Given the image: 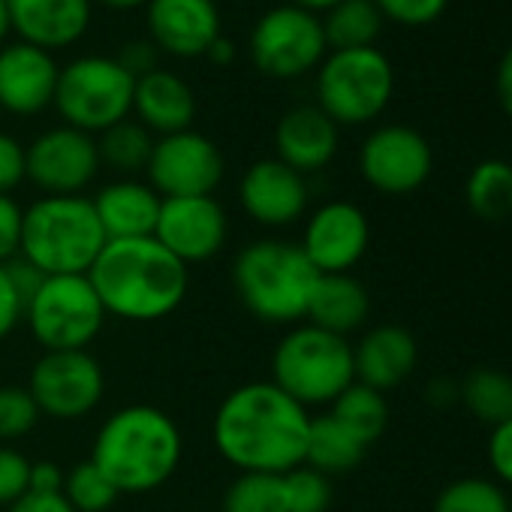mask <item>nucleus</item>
<instances>
[{"instance_id": "27", "label": "nucleus", "mask_w": 512, "mask_h": 512, "mask_svg": "<svg viewBox=\"0 0 512 512\" xmlns=\"http://www.w3.org/2000/svg\"><path fill=\"white\" fill-rule=\"evenodd\" d=\"M464 199L467 208L485 223L512 217V163L497 157L476 163L464 181Z\"/></svg>"}, {"instance_id": "38", "label": "nucleus", "mask_w": 512, "mask_h": 512, "mask_svg": "<svg viewBox=\"0 0 512 512\" xmlns=\"http://www.w3.org/2000/svg\"><path fill=\"white\" fill-rule=\"evenodd\" d=\"M28 473L31 461L19 449L0 443V506H13L28 494Z\"/></svg>"}, {"instance_id": "6", "label": "nucleus", "mask_w": 512, "mask_h": 512, "mask_svg": "<svg viewBox=\"0 0 512 512\" xmlns=\"http://www.w3.org/2000/svg\"><path fill=\"white\" fill-rule=\"evenodd\" d=\"M272 383L302 407L332 404L350 383H356L353 347L347 338L311 323L293 326L275 347Z\"/></svg>"}, {"instance_id": "48", "label": "nucleus", "mask_w": 512, "mask_h": 512, "mask_svg": "<svg viewBox=\"0 0 512 512\" xmlns=\"http://www.w3.org/2000/svg\"><path fill=\"white\" fill-rule=\"evenodd\" d=\"M235 55H238V49H235V43L229 40V37H217L211 46H208V52H205V58L211 61V64H217V67H229L232 61H235Z\"/></svg>"}, {"instance_id": "37", "label": "nucleus", "mask_w": 512, "mask_h": 512, "mask_svg": "<svg viewBox=\"0 0 512 512\" xmlns=\"http://www.w3.org/2000/svg\"><path fill=\"white\" fill-rule=\"evenodd\" d=\"M383 19L404 28H425L443 16L449 0H374Z\"/></svg>"}, {"instance_id": "10", "label": "nucleus", "mask_w": 512, "mask_h": 512, "mask_svg": "<svg viewBox=\"0 0 512 512\" xmlns=\"http://www.w3.org/2000/svg\"><path fill=\"white\" fill-rule=\"evenodd\" d=\"M326 49L323 22L293 4L263 13L250 31V61L272 79H299L317 70Z\"/></svg>"}, {"instance_id": "31", "label": "nucleus", "mask_w": 512, "mask_h": 512, "mask_svg": "<svg viewBox=\"0 0 512 512\" xmlns=\"http://www.w3.org/2000/svg\"><path fill=\"white\" fill-rule=\"evenodd\" d=\"M97 151H100V163H106L118 172H139L151 160L154 133H148L139 121L124 118L100 133Z\"/></svg>"}, {"instance_id": "19", "label": "nucleus", "mask_w": 512, "mask_h": 512, "mask_svg": "<svg viewBox=\"0 0 512 512\" xmlns=\"http://www.w3.org/2000/svg\"><path fill=\"white\" fill-rule=\"evenodd\" d=\"M148 31L154 46L175 58L205 55L223 34L217 0H148Z\"/></svg>"}, {"instance_id": "25", "label": "nucleus", "mask_w": 512, "mask_h": 512, "mask_svg": "<svg viewBox=\"0 0 512 512\" xmlns=\"http://www.w3.org/2000/svg\"><path fill=\"white\" fill-rule=\"evenodd\" d=\"M368 311H371V299L362 281H356L350 272L320 275V284L314 290L305 320L317 329L347 338L350 332L362 329V323L368 320Z\"/></svg>"}, {"instance_id": "3", "label": "nucleus", "mask_w": 512, "mask_h": 512, "mask_svg": "<svg viewBox=\"0 0 512 512\" xmlns=\"http://www.w3.org/2000/svg\"><path fill=\"white\" fill-rule=\"evenodd\" d=\"M181 431L169 413L151 404L115 410L97 431L91 461L118 494H145L172 479L181 464Z\"/></svg>"}, {"instance_id": "29", "label": "nucleus", "mask_w": 512, "mask_h": 512, "mask_svg": "<svg viewBox=\"0 0 512 512\" xmlns=\"http://www.w3.org/2000/svg\"><path fill=\"white\" fill-rule=\"evenodd\" d=\"M353 437H359L365 446L377 443L389 425V404H386V395L365 386V383H350L335 401H332V410H329Z\"/></svg>"}, {"instance_id": "30", "label": "nucleus", "mask_w": 512, "mask_h": 512, "mask_svg": "<svg viewBox=\"0 0 512 512\" xmlns=\"http://www.w3.org/2000/svg\"><path fill=\"white\" fill-rule=\"evenodd\" d=\"M461 404L485 425H503L512 419V377L494 368H479L464 377Z\"/></svg>"}, {"instance_id": "2", "label": "nucleus", "mask_w": 512, "mask_h": 512, "mask_svg": "<svg viewBox=\"0 0 512 512\" xmlns=\"http://www.w3.org/2000/svg\"><path fill=\"white\" fill-rule=\"evenodd\" d=\"M94 293L109 317L154 323L178 311L187 296V266L154 235L106 241L88 272Z\"/></svg>"}, {"instance_id": "46", "label": "nucleus", "mask_w": 512, "mask_h": 512, "mask_svg": "<svg viewBox=\"0 0 512 512\" xmlns=\"http://www.w3.org/2000/svg\"><path fill=\"white\" fill-rule=\"evenodd\" d=\"M494 91H497V103L500 109L512 118V46L503 52L497 73H494Z\"/></svg>"}, {"instance_id": "7", "label": "nucleus", "mask_w": 512, "mask_h": 512, "mask_svg": "<svg viewBox=\"0 0 512 512\" xmlns=\"http://www.w3.org/2000/svg\"><path fill=\"white\" fill-rule=\"evenodd\" d=\"M392 94H395V70L377 46L332 52L320 64L317 106L335 124L356 127L380 118Z\"/></svg>"}, {"instance_id": "33", "label": "nucleus", "mask_w": 512, "mask_h": 512, "mask_svg": "<svg viewBox=\"0 0 512 512\" xmlns=\"http://www.w3.org/2000/svg\"><path fill=\"white\" fill-rule=\"evenodd\" d=\"M434 512H509V497L491 479L461 476L437 494Z\"/></svg>"}, {"instance_id": "32", "label": "nucleus", "mask_w": 512, "mask_h": 512, "mask_svg": "<svg viewBox=\"0 0 512 512\" xmlns=\"http://www.w3.org/2000/svg\"><path fill=\"white\" fill-rule=\"evenodd\" d=\"M223 512H290L284 473H238L223 494Z\"/></svg>"}, {"instance_id": "40", "label": "nucleus", "mask_w": 512, "mask_h": 512, "mask_svg": "<svg viewBox=\"0 0 512 512\" xmlns=\"http://www.w3.org/2000/svg\"><path fill=\"white\" fill-rule=\"evenodd\" d=\"M22 217H25V208L13 196L0 193V263H7V260H13V256H19Z\"/></svg>"}, {"instance_id": "44", "label": "nucleus", "mask_w": 512, "mask_h": 512, "mask_svg": "<svg viewBox=\"0 0 512 512\" xmlns=\"http://www.w3.org/2000/svg\"><path fill=\"white\" fill-rule=\"evenodd\" d=\"M10 512H76V509L64 500V494H34V491H28L25 497H19L10 506Z\"/></svg>"}, {"instance_id": "13", "label": "nucleus", "mask_w": 512, "mask_h": 512, "mask_svg": "<svg viewBox=\"0 0 512 512\" xmlns=\"http://www.w3.org/2000/svg\"><path fill=\"white\" fill-rule=\"evenodd\" d=\"M145 169L148 184L163 199L214 196L223 178V154L208 136L196 130H181L154 139V151Z\"/></svg>"}, {"instance_id": "15", "label": "nucleus", "mask_w": 512, "mask_h": 512, "mask_svg": "<svg viewBox=\"0 0 512 512\" xmlns=\"http://www.w3.org/2000/svg\"><path fill=\"white\" fill-rule=\"evenodd\" d=\"M229 220L214 196H175L160 202L154 238L184 266L205 263L226 244Z\"/></svg>"}, {"instance_id": "16", "label": "nucleus", "mask_w": 512, "mask_h": 512, "mask_svg": "<svg viewBox=\"0 0 512 512\" xmlns=\"http://www.w3.org/2000/svg\"><path fill=\"white\" fill-rule=\"evenodd\" d=\"M371 223L368 214L344 199L320 205L308 223L299 247L320 275H347L368 250Z\"/></svg>"}, {"instance_id": "22", "label": "nucleus", "mask_w": 512, "mask_h": 512, "mask_svg": "<svg viewBox=\"0 0 512 512\" xmlns=\"http://www.w3.org/2000/svg\"><path fill=\"white\" fill-rule=\"evenodd\" d=\"M416 359H419L416 338L401 326H377L353 347L356 380L377 392H389L401 386L413 374Z\"/></svg>"}, {"instance_id": "14", "label": "nucleus", "mask_w": 512, "mask_h": 512, "mask_svg": "<svg viewBox=\"0 0 512 512\" xmlns=\"http://www.w3.org/2000/svg\"><path fill=\"white\" fill-rule=\"evenodd\" d=\"M25 157L28 178L46 196H82L100 172L97 139L67 124L40 133L31 148H25Z\"/></svg>"}, {"instance_id": "17", "label": "nucleus", "mask_w": 512, "mask_h": 512, "mask_svg": "<svg viewBox=\"0 0 512 512\" xmlns=\"http://www.w3.org/2000/svg\"><path fill=\"white\" fill-rule=\"evenodd\" d=\"M241 208L260 226H290L308 208V181L287 163L256 160L238 184Z\"/></svg>"}, {"instance_id": "28", "label": "nucleus", "mask_w": 512, "mask_h": 512, "mask_svg": "<svg viewBox=\"0 0 512 512\" xmlns=\"http://www.w3.org/2000/svg\"><path fill=\"white\" fill-rule=\"evenodd\" d=\"M383 31V13L374 0H341L323 19L326 46L335 52L371 49Z\"/></svg>"}, {"instance_id": "4", "label": "nucleus", "mask_w": 512, "mask_h": 512, "mask_svg": "<svg viewBox=\"0 0 512 512\" xmlns=\"http://www.w3.org/2000/svg\"><path fill=\"white\" fill-rule=\"evenodd\" d=\"M320 272L305 250L284 238H260L238 250L232 290L238 302L269 326H293L308 317Z\"/></svg>"}, {"instance_id": "42", "label": "nucleus", "mask_w": 512, "mask_h": 512, "mask_svg": "<svg viewBox=\"0 0 512 512\" xmlns=\"http://www.w3.org/2000/svg\"><path fill=\"white\" fill-rule=\"evenodd\" d=\"M488 464H491V470H494V476L500 482L512 485V419L491 428V437H488Z\"/></svg>"}, {"instance_id": "41", "label": "nucleus", "mask_w": 512, "mask_h": 512, "mask_svg": "<svg viewBox=\"0 0 512 512\" xmlns=\"http://www.w3.org/2000/svg\"><path fill=\"white\" fill-rule=\"evenodd\" d=\"M19 320H25V302H22L19 290L13 287L7 263H0V341L13 335Z\"/></svg>"}, {"instance_id": "9", "label": "nucleus", "mask_w": 512, "mask_h": 512, "mask_svg": "<svg viewBox=\"0 0 512 512\" xmlns=\"http://www.w3.org/2000/svg\"><path fill=\"white\" fill-rule=\"evenodd\" d=\"M106 317L88 275H49L25 305L31 335L46 353L88 350L103 332Z\"/></svg>"}, {"instance_id": "26", "label": "nucleus", "mask_w": 512, "mask_h": 512, "mask_svg": "<svg viewBox=\"0 0 512 512\" xmlns=\"http://www.w3.org/2000/svg\"><path fill=\"white\" fill-rule=\"evenodd\" d=\"M365 443L353 437L332 413L311 416V431H308V446H305V464L332 476V473H347L359 467L365 458Z\"/></svg>"}, {"instance_id": "12", "label": "nucleus", "mask_w": 512, "mask_h": 512, "mask_svg": "<svg viewBox=\"0 0 512 512\" xmlns=\"http://www.w3.org/2000/svg\"><path fill=\"white\" fill-rule=\"evenodd\" d=\"M431 169L434 151L428 139L407 124L377 127L359 151L362 178L386 196H407L419 190L431 178Z\"/></svg>"}, {"instance_id": "43", "label": "nucleus", "mask_w": 512, "mask_h": 512, "mask_svg": "<svg viewBox=\"0 0 512 512\" xmlns=\"http://www.w3.org/2000/svg\"><path fill=\"white\" fill-rule=\"evenodd\" d=\"M64 476L67 470H61L55 461H31V473H28V491L34 494H61L64 491Z\"/></svg>"}, {"instance_id": "24", "label": "nucleus", "mask_w": 512, "mask_h": 512, "mask_svg": "<svg viewBox=\"0 0 512 512\" xmlns=\"http://www.w3.org/2000/svg\"><path fill=\"white\" fill-rule=\"evenodd\" d=\"M91 202H94V211L100 217V226H103L106 238L121 241V238H148V235H154L163 196L151 184L124 178V181L106 184Z\"/></svg>"}, {"instance_id": "23", "label": "nucleus", "mask_w": 512, "mask_h": 512, "mask_svg": "<svg viewBox=\"0 0 512 512\" xmlns=\"http://www.w3.org/2000/svg\"><path fill=\"white\" fill-rule=\"evenodd\" d=\"M133 112L148 133L169 136V133L190 130L196 118V97L181 76L154 67L151 73L136 79Z\"/></svg>"}, {"instance_id": "21", "label": "nucleus", "mask_w": 512, "mask_h": 512, "mask_svg": "<svg viewBox=\"0 0 512 512\" xmlns=\"http://www.w3.org/2000/svg\"><path fill=\"white\" fill-rule=\"evenodd\" d=\"M278 160L308 175L326 169L338 154V124L320 106L290 109L275 130Z\"/></svg>"}, {"instance_id": "36", "label": "nucleus", "mask_w": 512, "mask_h": 512, "mask_svg": "<svg viewBox=\"0 0 512 512\" xmlns=\"http://www.w3.org/2000/svg\"><path fill=\"white\" fill-rule=\"evenodd\" d=\"M40 422V407L28 386H0V440H19Z\"/></svg>"}, {"instance_id": "47", "label": "nucleus", "mask_w": 512, "mask_h": 512, "mask_svg": "<svg viewBox=\"0 0 512 512\" xmlns=\"http://www.w3.org/2000/svg\"><path fill=\"white\" fill-rule=\"evenodd\" d=\"M425 398H428V404H434V407H449V404L461 401V386H458L455 380H449V377H437V380H431V386L425 389Z\"/></svg>"}, {"instance_id": "35", "label": "nucleus", "mask_w": 512, "mask_h": 512, "mask_svg": "<svg viewBox=\"0 0 512 512\" xmlns=\"http://www.w3.org/2000/svg\"><path fill=\"white\" fill-rule=\"evenodd\" d=\"M284 488L290 512H326L332 506L329 476L308 464H299L290 473H284Z\"/></svg>"}, {"instance_id": "50", "label": "nucleus", "mask_w": 512, "mask_h": 512, "mask_svg": "<svg viewBox=\"0 0 512 512\" xmlns=\"http://www.w3.org/2000/svg\"><path fill=\"white\" fill-rule=\"evenodd\" d=\"M91 4H94V0H91ZM97 4H103L109 10H136V7L148 4V0H97Z\"/></svg>"}, {"instance_id": "20", "label": "nucleus", "mask_w": 512, "mask_h": 512, "mask_svg": "<svg viewBox=\"0 0 512 512\" xmlns=\"http://www.w3.org/2000/svg\"><path fill=\"white\" fill-rule=\"evenodd\" d=\"M10 28L37 49H67L91 25V0H7Z\"/></svg>"}, {"instance_id": "45", "label": "nucleus", "mask_w": 512, "mask_h": 512, "mask_svg": "<svg viewBox=\"0 0 512 512\" xmlns=\"http://www.w3.org/2000/svg\"><path fill=\"white\" fill-rule=\"evenodd\" d=\"M118 61L139 79V76H145V73L154 70L157 52H154V46H148V43H130V46L118 55Z\"/></svg>"}, {"instance_id": "52", "label": "nucleus", "mask_w": 512, "mask_h": 512, "mask_svg": "<svg viewBox=\"0 0 512 512\" xmlns=\"http://www.w3.org/2000/svg\"><path fill=\"white\" fill-rule=\"evenodd\" d=\"M509 512H512V497H509Z\"/></svg>"}, {"instance_id": "34", "label": "nucleus", "mask_w": 512, "mask_h": 512, "mask_svg": "<svg viewBox=\"0 0 512 512\" xmlns=\"http://www.w3.org/2000/svg\"><path fill=\"white\" fill-rule=\"evenodd\" d=\"M61 494L76 512H106L118 500V488L91 458L67 470Z\"/></svg>"}, {"instance_id": "18", "label": "nucleus", "mask_w": 512, "mask_h": 512, "mask_svg": "<svg viewBox=\"0 0 512 512\" xmlns=\"http://www.w3.org/2000/svg\"><path fill=\"white\" fill-rule=\"evenodd\" d=\"M61 67L52 52L31 43L0 49V109L10 115H40L55 106Z\"/></svg>"}, {"instance_id": "1", "label": "nucleus", "mask_w": 512, "mask_h": 512, "mask_svg": "<svg viewBox=\"0 0 512 512\" xmlns=\"http://www.w3.org/2000/svg\"><path fill=\"white\" fill-rule=\"evenodd\" d=\"M311 413L272 380L232 389L211 425L217 452L241 473H290L305 464Z\"/></svg>"}, {"instance_id": "8", "label": "nucleus", "mask_w": 512, "mask_h": 512, "mask_svg": "<svg viewBox=\"0 0 512 512\" xmlns=\"http://www.w3.org/2000/svg\"><path fill=\"white\" fill-rule=\"evenodd\" d=\"M133 88L136 76L118 58L85 55L61 70L55 109L67 127L94 136L133 112Z\"/></svg>"}, {"instance_id": "39", "label": "nucleus", "mask_w": 512, "mask_h": 512, "mask_svg": "<svg viewBox=\"0 0 512 512\" xmlns=\"http://www.w3.org/2000/svg\"><path fill=\"white\" fill-rule=\"evenodd\" d=\"M28 178L25 145L7 133H0V193H13Z\"/></svg>"}, {"instance_id": "5", "label": "nucleus", "mask_w": 512, "mask_h": 512, "mask_svg": "<svg viewBox=\"0 0 512 512\" xmlns=\"http://www.w3.org/2000/svg\"><path fill=\"white\" fill-rule=\"evenodd\" d=\"M106 241L88 196H43L25 208L19 256L46 278L88 275Z\"/></svg>"}, {"instance_id": "49", "label": "nucleus", "mask_w": 512, "mask_h": 512, "mask_svg": "<svg viewBox=\"0 0 512 512\" xmlns=\"http://www.w3.org/2000/svg\"><path fill=\"white\" fill-rule=\"evenodd\" d=\"M290 4L317 16V13H329L332 7H338V4H341V0H290Z\"/></svg>"}, {"instance_id": "11", "label": "nucleus", "mask_w": 512, "mask_h": 512, "mask_svg": "<svg viewBox=\"0 0 512 512\" xmlns=\"http://www.w3.org/2000/svg\"><path fill=\"white\" fill-rule=\"evenodd\" d=\"M106 377L100 362L88 350H52L31 371L28 392L34 395L40 416L61 422L85 419L103 401Z\"/></svg>"}, {"instance_id": "51", "label": "nucleus", "mask_w": 512, "mask_h": 512, "mask_svg": "<svg viewBox=\"0 0 512 512\" xmlns=\"http://www.w3.org/2000/svg\"><path fill=\"white\" fill-rule=\"evenodd\" d=\"M10 13H7V0H0V49H4V40L10 34Z\"/></svg>"}]
</instances>
